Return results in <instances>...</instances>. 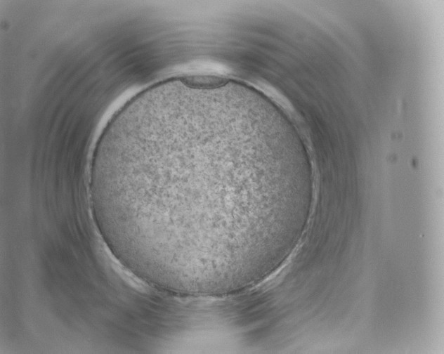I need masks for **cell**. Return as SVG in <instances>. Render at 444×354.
<instances>
[{
    "instance_id": "6da1fadb",
    "label": "cell",
    "mask_w": 444,
    "mask_h": 354,
    "mask_svg": "<svg viewBox=\"0 0 444 354\" xmlns=\"http://www.w3.org/2000/svg\"><path fill=\"white\" fill-rule=\"evenodd\" d=\"M261 140L223 119L164 100L99 137L92 207L114 255L176 295L229 289L263 273L285 216Z\"/></svg>"
}]
</instances>
